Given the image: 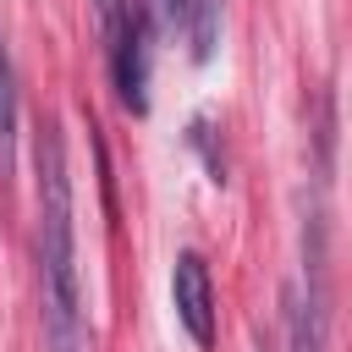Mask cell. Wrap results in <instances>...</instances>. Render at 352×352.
<instances>
[{
    "mask_svg": "<svg viewBox=\"0 0 352 352\" xmlns=\"http://www.w3.org/2000/svg\"><path fill=\"white\" fill-rule=\"evenodd\" d=\"M16 170V66L0 38V182Z\"/></svg>",
    "mask_w": 352,
    "mask_h": 352,
    "instance_id": "277c9868",
    "label": "cell"
},
{
    "mask_svg": "<svg viewBox=\"0 0 352 352\" xmlns=\"http://www.w3.org/2000/svg\"><path fill=\"white\" fill-rule=\"evenodd\" d=\"M187 38H192V60H209L214 55V44H220V0H192Z\"/></svg>",
    "mask_w": 352,
    "mask_h": 352,
    "instance_id": "5b68a950",
    "label": "cell"
},
{
    "mask_svg": "<svg viewBox=\"0 0 352 352\" xmlns=\"http://www.w3.org/2000/svg\"><path fill=\"white\" fill-rule=\"evenodd\" d=\"M138 6H143V16H148L154 33H176V28H187V11H192V0H138Z\"/></svg>",
    "mask_w": 352,
    "mask_h": 352,
    "instance_id": "8992f818",
    "label": "cell"
},
{
    "mask_svg": "<svg viewBox=\"0 0 352 352\" xmlns=\"http://www.w3.org/2000/svg\"><path fill=\"white\" fill-rule=\"evenodd\" d=\"M170 302H176V319L182 330L209 352L214 346V280H209V264L204 253H176V270H170Z\"/></svg>",
    "mask_w": 352,
    "mask_h": 352,
    "instance_id": "7a4b0ae2",
    "label": "cell"
},
{
    "mask_svg": "<svg viewBox=\"0 0 352 352\" xmlns=\"http://www.w3.org/2000/svg\"><path fill=\"white\" fill-rule=\"evenodd\" d=\"M148 16L138 11V22L104 50V66H110V82H116V99L132 110V116H143L148 110Z\"/></svg>",
    "mask_w": 352,
    "mask_h": 352,
    "instance_id": "3957f363",
    "label": "cell"
},
{
    "mask_svg": "<svg viewBox=\"0 0 352 352\" xmlns=\"http://www.w3.org/2000/svg\"><path fill=\"white\" fill-rule=\"evenodd\" d=\"M38 302H44V352H94L77 286V236H72V176L60 126H38Z\"/></svg>",
    "mask_w": 352,
    "mask_h": 352,
    "instance_id": "6da1fadb",
    "label": "cell"
}]
</instances>
